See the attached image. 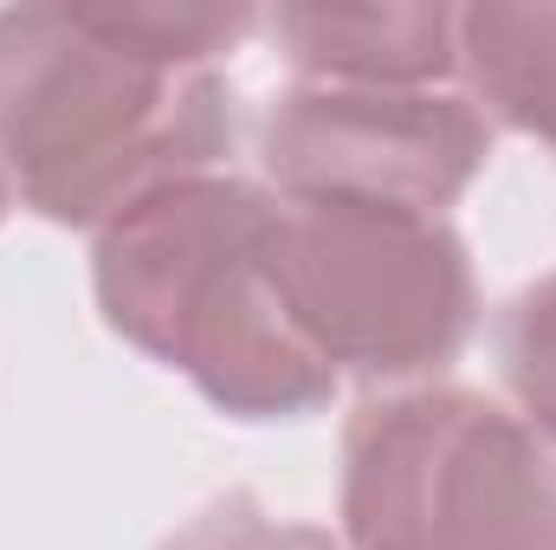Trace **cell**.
<instances>
[{
	"label": "cell",
	"mask_w": 556,
	"mask_h": 550,
	"mask_svg": "<svg viewBox=\"0 0 556 550\" xmlns=\"http://www.w3.org/2000/svg\"><path fill=\"white\" fill-rule=\"evenodd\" d=\"M273 285L311 350L356 376H427L479 324L466 240L440 214L285 201L273 214Z\"/></svg>",
	"instance_id": "4"
},
{
	"label": "cell",
	"mask_w": 556,
	"mask_h": 550,
	"mask_svg": "<svg viewBox=\"0 0 556 550\" xmlns=\"http://www.w3.org/2000/svg\"><path fill=\"white\" fill-rule=\"evenodd\" d=\"M104 39L130 46L155 65H175V72H214L220 52H233L260 13L253 7H201V0H104V7H78Z\"/></svg>",
	"instance_id": "8"
},
{
	"label": "cell",
	"mask_w": 556,
	"mask_h": 550,
	"mask_svg": "<svg viewBox=\"0 0 556 550\" xmlns=\"http://www.w3.org/2000/svg\"><path fill=\"white\" fill-rule=\"evenodd\" d=\"M273 39L311 85H363V91H427L459 65V13L427 0L382 7H311L291 0L266 13Z\"/></svg>",
	"instance_id": "6"
},
{
	"label": "cell",
	"mask_w": 556,
	"mask_h": 550,
	"mask_svg": "<svg viewBox=\"0 0 556 550\" xmlns=\"http://www.w3.org/2000/svg\"><path fill=\"white\" fill-rule=\"evenodd\" d=\"M459 65L498 124L556 142V7H466Z\"/></svg>",
	"instance_id": "7"
},
{
	"label": "cell",
	"mask_w": 556,
	"mask_h": 550,
	"mask_svg": "<svg viewBox=\"0 0 556 550\" xmlns=\"http://www.w3.org/2000/svg\"><path fill=\"white\" fill-rule=\"evenodd\" d=\"M356 550H556V440L472 389L363 402L343 434Z\"/></svg>",
	"instance_id": "3"
},
{
	"label": "cell",
	"mask_w": 556,
	"mask_h": 550,
	"mask_svg": "<svg viewBox=\"0 0 556 550\" xmlns=\"http://www.w3.org/2000/svg\"><path fill=\"white\" fill-rule=\"evenodd\" d=\"M155 550H343V545L330 532H317V525L273 518L253 492H227L201 518H188L181 532H168Z\"/></svg>",
	"instance_id": "10"
},
{
	"label": "cell",
	"mask_w": 556,
	"mask_h": 550,
	"mask_svg": "<svg viewBox=\"0 0 556 550\" xmlns=\"http://www.w3.org/2000/svg\"><path fill=\"white\" fill-rule=\"evenodd\" d=\"M492 155L479 104L453 91L291 85L260 124V162L291 201L440 214Z\"/></svg>",
	"instance_id": "5"
},
{
	"label": "cell",
	"mask_w": 556,
	"mask_h": 550,
	"mask_svg": "<svg viewBox=\"0 0 556 550\" xmlns=\"http://www.w3.org/2000/svg\"><path fill=\"white\" fill-rule=\"evenodd\" d=\"M0 214H7V168H0Z\"/></svg>",
	"instance_id": "11"
},
{
	"label": "cell",
	"mask_w": 556,
	"mask_h": 550,
	"mask_svg": "<svg viewBox=\"0 0 556 550\" xmlns=\"http://www.w3.org/2000/svg\"><path fill=\"white\" fill-rule=\"evenodd\" d=\"M273 214L253 182L188 175L104 221L91 253L104 324L240 421H291L337 389L273 285Z\"/></svg>",
	"instance_id": "1"
},
{
	"label": "cell",
	"mask_w": 556,
	"mask_h": 550,
	"mask_svg": "<svg viewBox=\"0 0 556 550\" xmlns=\"http://www.w3.org/2000/svg\"><path fill=\"white\" fill-rule=\"evenodd\" d=\"M498 370L525 421L556 440V273L525 285L498 317Z\"/></svg>",
	"instance_id": "9"
},
{
	"label": "cell",
	"mask_w": 556,
	"mask_h": 550,
	"mask_svg": "<svg viewBox=\"0 0 556 550\" xmlns=\"http://www.w3.org/2000/svg\"><path fill=\"white\" fill-rule=\"evenodd\" d=\"M382 550H420V545H382Z\"/></svg>",
	"instance_id": "12"
},
{
	"label": "cell",
	"mask_w": 556,
	"mask_h": 550,
	"mask_svg": "<svg viewBox=\"0 0 556 550\" xmlns=\"http://www.w3.org/2000/svg\"><path fill=\"white\" fill-rule=\"evenodd\" d=\"M227 149L233 91L214 72L155 65L78 7L0 13V168L46 221L104 227Z\"/></svg>",
	"instance_id": "2"
}]
</instances>
